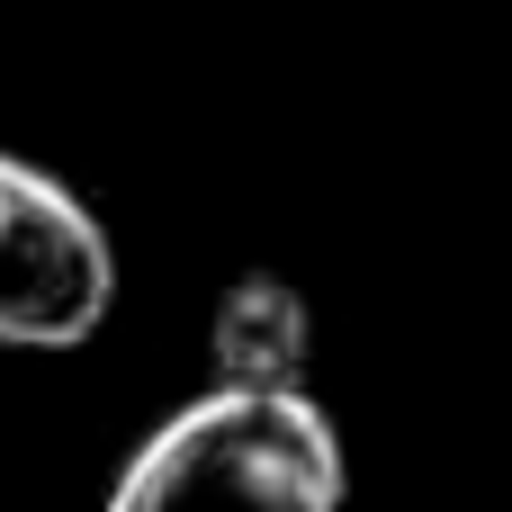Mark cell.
<instances>
[{
    "label": "cell",
    "instance_id": "cell-3",
    "mask_svg": "<svg viewBox=\"0 0 512 512\" xmlns=\"http://www.w3.org/2000/svg\"><path fill=\"white\" fill-rule=\"evenodd\" d=\"M306 360H315L306 288L279 279V270L225 279V297L207 306V369H216V387H306Z\"/></svg>",
    "mask_w": 512,
    "mask_h": 512
},
{
    "label": "cell",
    "instance_id": "cell-2",
    "mask_svg": "<svg viewBox=\"0 0 512 512\" xmlns=\"http://www.w3.org/2000/svg\"><path fill=\"white\" fill-rule=\"evenodd\" d=\"M117 306L99 207L27 153H0V351H81Z\"/></svg>",
    "mask_w": 512,
    "mask_h": 512
},
{
    "label": "cell",
    "instance_id": "cell-1",
    "mask_svg": "<svg viewBox=\"0 0 512 512\" xmlns=\"http://www.w3.org/2000/svg\"><path fill=\"white\" fill-rule=\"evenodd\" d=\"M351 450L306 387H207L162 414L99 512H342Z\"/></svg>",
    "mask_w": 512,
    "mask_h": 512
}]
</instances>
